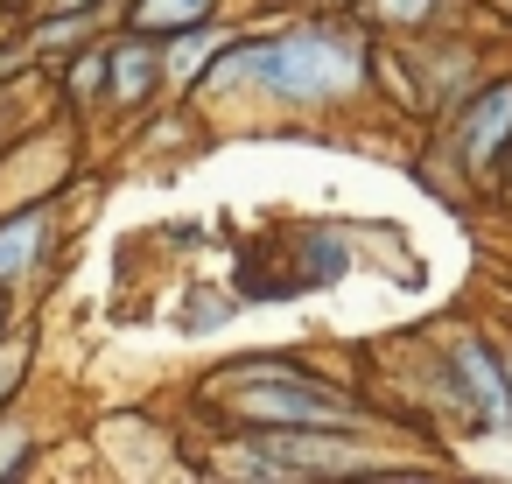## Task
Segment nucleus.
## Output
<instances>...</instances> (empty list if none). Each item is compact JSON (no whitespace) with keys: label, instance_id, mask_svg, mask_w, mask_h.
Masks as SVG:
<instances>
[{"label":"nucleus","instance_id":"nucleus-2","mask_svg":"<svg viewBox=\"0 0 512 484\" xmlns=\"http://www.w3.org/2000/svg\"><path fill=\"white\" fill-rule=\"evenodd\" d=\"M246 421H260V428H344L358 407L351 400H337V393H323V386H309L302 372H274V379H239V400H232Z\"/></svg>","mask_w":512,"mask_h":484},{"label":"nucleus","instance_id":"nucleus-3","mask_svg":"<svg viewBox=\"0 0 512 484\" xmlns=\"http://www.w3.org/2000/svg\"><path fill=\"white\" fill-rule=\"evenodd\" d=\"M155 78H162V36L127 29V36L106 50V99H113V106H141V99L155 92Z\"/></svg>","mask_w":512,"mask_h":484},{"label":"nucleus","instance_id":"nucleus-14","mask_svg":"<svg viewBox=\"0 0 512 484\" xmlns=\"http://www.w3.org/2000/svg\"><path fill=\"white\" fill-rule=\"evenodd\" d=\"M0 8H22V0H0Z\"/></svg>","mask_w":512,"mask_h":484},{"label":"nucleus","instance_id":"nucleus-5","mask_svg":"<svg viewBox=\"0 0 512 484\" xmlns=\"http://www.w3.org/2000/svg\"><path fill=\"white\" fill-rule=\"evenodd\" d=\"M456 372H463V386H470V400H477V414H484V421H512L505 372L491 365V351H484V344H456Z\"/></svg>","mask_w":512,"mask_h":484},{"label":"nucleus","instance_id":"nucleus-10","mask_svg":"<svg viewBox=\"0 0 512 484\" xmlns=\"http://www.w3.org/2000/svg\"><path fill=\"white\" fill-rule=\"evenodd\" d=\"M71 92L78 99H106V50H78L71 57Z\"/></svg>","mask_w":512,"mask_h":484},{"label":"nucleus","instance_id":"nucleus-4","mask_svg":"<svg viewBox=\"0 0 512 484\" xmlns=\"http://www.w3.org/2000/svg\"><path fill=\"white\" fill-rule=\"evenodd\" d=\"M505 134H512V78L491 85V92L470 106V120H463V155H470V162H491Z\"/></svg>","mask_w":512,"mask_h":484},{"label":"nucleus","instance_id":"nucleus-12","mask_svg":"<svg viewBox=\"0 0 512 484\" xmlns=\"http://www.w3.org/2000/svg\"><path fill=\"white\" fill-rule=\"evenodd\" d=\"M386 15H428V0H379Z\"/></svg>","mask_w":512,"mask_h":484},{"label":"nucleus","instance_id":"nucleus-13","mask_svg":"<svg viewBox=\"0 0 512 484\" xmlns=\"http://www.w3.org/2000/svg\"><path fill=\"white\" fill-rule=\"evenodd\" d=\"M0 337H8V309H0Z\"/></svg>","mask_w":512,"mask_h":484},{"label":"nucleus","instance_id":"nucleus-6","mask_svg":"<svg viewBox=\"0 0 512 484\" xmlns=\"http://www.w3.org/2000/svg\"><path fill=\"white\" fill-rule=\"evenodd\" d=\"M43 232H50V218H43V211H22V218H8V225H0V288H8V281H22V274L36 267Z\"/></svg>","mask_w":512,"mask_h":484},{"label":"nucleus","instance_id":"nucleus-1","mask_svg":"<svg viewBox=\"0 0 512 484\" xmlns=\"http://www.w3.org/2000/svg\"><path fill=\"white\" fill-rule=\"evenodd\" d=\"M239 71H253L267 92L281 99H323L337 85L358 78V50L330 29H302V36H281V43H253V50H232Z\"/></svg>","mask_w":512,"mask_h":484},{"label":"nucleus","instance_id":"nucleus-9","mask_svg":"<svg viewBox=\"0 0 512 484\" xmlns=\"http://www.w3.org/2000/svg\"><path fill=\"white\" fill-rule=\"evenodd\" d=\"M85 36H92V15H43L36 50H43V57H64V50H78Z\"/></svg>","mask_w":512,"mask_h":484},{"label":"nucleus","instance_id":"nucleus-8","mask_svg":"<svg viewBox=\"0 0 512 484\" xmlns=\"http://www.w3.org/2000/svg\"><path fill=\"white\" fill-rule=\"evenodd\" d=\"M197 22H211V0H141L134 8V29H148V36H183Z\"/></svg>","mask_w":512,"mask_h":484},{"label":"nucleus","instance_id":"nucleus-7","mask_svg":"<svg viewBox=\"0 0 512 484\" xmlns=\"http://www.w3.org/2000/svg\"><path fill=\"white\" fill-rule=\"evenodd\" d=\"M344 267H351L344 232H309V239H302V267H295V281H302V288H337Z\"/></svg>","mask_w":512,"mask_h":484},{"label":"nucleus","instance_id":"nucleus-11","mask_svg":"<svg viewBox=\"0 0 512 484\" xmlns=\"http://www.w3.org/2000/svg\"><path fill=\"white\" fill-rule=\"evenodd\" d=\"M22 456H29V428H22V421H8V428H0V477H15V470H22Z\"/></svg>","mask_w":512,"mask_h":484}]
</instances>
